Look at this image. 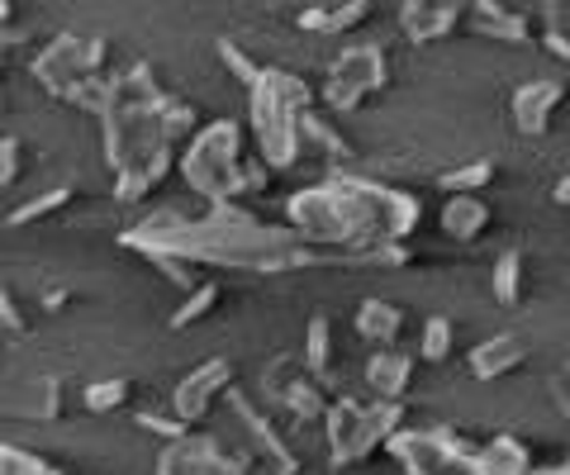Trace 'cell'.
<instances>
[{"label": "cell", "mask_w": 570, "mask_h": 475, "mask_svg": "<svg viewBox=\"0 0 570 475\" xmlns=\"http://www.w3.org/2000/svg\"><path fill=\"white\" fill-rule=\"evenodd\" d=\"M119 248L148 257L153 267L181 261V267H228V271H299L318 261L309 243L295 238L291 224H266L243 205H209V215L190 219L181 209H157L142 224L124 228Z\"/></svg>", "instance_id": "1"}, {"label": "cell", "mask_w": 570, "mask_h": 475, "mask_svg": "<svg viewBox=\"0 0 570 475\" xmlns=\"http://www.w3.org/2000/svg\"><path fill=\"white\" fill-rule=\"evenodd\" d=\"M419 219L423 205L409 190L381 186L356 171H333L285 200V224L295 228V238L309 243L314 253H343V261L381 243H409Z\"/></svg>", "instance_id": "2"}, {"label": "cell", "mask_w": 570, "mask_h": 475, "mask_svg": "<svg viewBox=\"0 0 570 475\" xmlns=\"http://www.w3.org/2000/svg\"><path fill=\"white\" fill-rule=\"evenodd\" d=\"M171 100L176 96L163 91V81L153 77L148 62L124 67L110 86L100 129H105V157H110L115 171V196L124 205L153 196L163 186V176L171 171V157L181 148V138L171 133Z\"/></svg>", "instance_id": "3"}, {"label": "cell", "mask_w": 570, "mask_h": 475, "mask_svg": "<svg viewBox=\"0 0 570 475\" xmlns=\"http://www.w3.org/2000/svg\"><path fill=\"white\" fill-rule=\"evenodd\" d=\"M181 176L209 205H243L247 196H266L276 171L257 152H247L238 119H209L181 152Z\"/></svg>", "instance_id": "4"}, {"label": "cell", "mask_w": 570, "mask_h": 475, "mask_svg": "<svg viewBox=\"0 0 570 475\" xmlns=\"http://www.w3.org/2000/svg\"><path fill=\"white\" fill-rule=\"evenodd\" d=\"M318 110V91L285 72V67H266L262 81L247 91V129H253V152L262 157L272 171H291L299 162V125H305V115Z\"/></svg>", "instance_id": "5"}, {"label": "cell", "mask_w": 570, "mask_h": 475, "mask_svg": "<svg viewBox=\"0 0 570 475\" xmlns=\"http://www.w3.org/2000/svg\"><path fill=\"white\" fill-rule=\"evenodd\" d=\"M105 58H110V48H105V39H96V33H58V39L33 58V81H39L48 96L71 105V110L105 115L110 86H115V77L105 72Z\"/></svg>", "instance_id": "6"}, {"label": "cell", "mask_w": 570, "mask_h": 475, "mask_svg": "<svg viewBox=\"0 0 570 475\" xmlns=\"http://www.w3.org/2000/svg\"><path fill=\"white\" fill-rule=\"evenodd\" d=\"M404 433V404H381V399H352L337 395L324 418V443L333 466H362L376 452H390V443Z\"/></svg>", "instance_id": "7"}, {"label": "cell", "mask_w": 570, "mask_h": 475, "mask_svg": "<svg viewBox=\"0 0 570 475\" xmlns=\"http://www.w3.org/2000/svg\"><path fill=\"white\" fill-rule=\"evenodd\" d=\"M390 81V58L381 43H347L337 58L328 62V77H324V91H318V105L328 115H352L362 105L385 91Z\"/></svg>", "instance_id": "8"}, {"label": "cell", "mask_w": 570, "mask_h": 475, "mask_svg": "<svg viewBox=\"0 0 570 475\" xmlns=\"http://www.w3.org/2000/svg\"><path fill=\"white\" fill-rule=\"evenodd\" d=\"M390 456L404 466V475H485L480 447L452 428H404L390 443Z\"/></svg>", "instance_id": "9"}, {"label": "cell", "mask_w": 570, "mask_h": 475, "mask_svg": "<svg viewBox=\"0 0 570 475\" xmlns=\"http://www.w3.org/2000/svg\"><path fill=\"white\" fill-rule=\"evenodd\" d=\"M324 385L328 380H318L309 366L295 362V357H276L272 366H266V376H262L266 399H272L291 424H305V428L324 424L328 409H333V399H324Z\"/></svg>", "instance_id": "10"}, {"label": "cell", "mask_w": 570, "mask_h": 475, "mask_svg": "<svg viewBox=\"0 0 570 475\" xmlns=\"http://www.w3.org/2000/svg\"><path fill=\"white\" fill-rule=\"evenodd\" d=\"M228 409H234V424H238V433H243V462L253 466V462H262L272 475H295L299 471V462H295V452H291V443H285V433L276 428V418H266L257 404H247V395H228Z\"/></svg>", "instance_id": "11"}, {"label": "cell", "mask_w": 570, "mask_h": 475, "mask_svg": "<svg viewBox=\"0 0 570 475\" xmlns=\"http://www.w3.org/2000/svg\"><path fill=\"white\" fill-rule=\"evenodd\" d=\"M224 395H234V362H224V357H209L200 362L186 380H176V390H171V414L181 418L186 428H195L200 418L214 409V399H224Z\"/></svg>", "instance_id": "12"}, {"label": "cell", "mask_w": 570, "mask_h": 475, "mask_svg": "<svg viewBox=\"0 0 570 475\" xmlns=\"http://www.w3.org/2000/svg\"><path fill=\"white\" fill-rule=\"evenodd\" d=\"M157 475H247V462L238 452H228L219 437L190 433L181 443H171L157 462Z\"/></svg>", "instance_id": "13"}, {"label": "cell", "mask_w": 570, "mask_h": 475, "mask_svg": "<svg viewBox=\"0 0 570 475\" xmlns=\"http://www.w3.org/2000/svg\"><path fill=\"white\" fill-rule=\"evenodd\" d=\"M561 100H566V81L561 77H532V81H523L519 91H513V100H509L513 129H519L523 138H542L551 129V119H557Z\"/></svg>", "instance_id": "14"}, {"label": "cell", "mask_w": 570, "mask_h": 475, "mask_svg": "<svg viewBox=\"0 0 570 475\" xmlns=\"http://www.w3.org/2000/svg\"><path fill=\"white\" fill-rule=\"evenodd\" d=\"M471 6H456V0H404L400 6V33L409 43H438L452 39L456 24H466Z\"/></svg>", "instance_id": "15"}, {"label": "cell", "mask_w": 570, "mask_h": 475, "mask_svg": "<svg viewBox=\"0 0 570 475\" xmlns=\"http://www.w3.org/2000/svg\"><path fill=\"white\" fill-rule=\"evenodd\" d=\"M414 366L419 357L404 347H385V352H371L362 376H366V390L376 395L381 404H400L409 395V385H414Z\"/></svg>", "instance_id": "16"}, {"label": "cell", "mask_w": 570, "mask_h": 475, "mask_svg": "<svg viewBox=\"0 0 570 475\" xmlns=\"http://www.w3.org/2000/svg\"><path fill=\"white\" fill-rule=\"evenodd\" d=\"M466 29L475 39H494V43H528L532 39V20L523 10H509L499 0H475L466 14Z\"/></svg>", "instance_id": "17"}, {"label": "cell", "mask_w": 570, "mask_h": 475, "mask_svg": "<svg viewBox=\"0 0 570 475\" xmlns=\"http://www.w3.org/2000/svg\"><path fill=\"white\" fill-rule=\"evenodd\" d=\"M528 362V343L519 333H490L485 343H475L471 352V376L475 380H504Z\"/></svg>", "instance_id": "18"}, {"label": "cell", "mask_w": 570, "mask_h": 475, "mask_svg": "<svg viewBox=\"0 0 570 475\" xmlns=\"http://www.w3.org/2000/svg\"><path fill=\"white\" fill-rule=\"evenodd\" d=\"M438 224H442V234H448L452 243H475V238L490 234L494 209H490L485 196H448L442 209H438Z\"/></svg>", "instance_id": "19"}, {"label": "cell", "mask_w": 570, "mask_h": 475, "mask_svg": "<svg viewBox=\"0 0 570 475\" xmlns=\"http://www.w3.org/2000/svg\"><path fill=\"white\" fill-rule=\"evenodd\" d=\"M352 328H356V338H362V343H371L376 352H385V347L400 343V333H404V309H400L395 300H362Z\"/></svg>", "instance_id": "20"}, {"label": "cell", "mask_w": 570, "mask_h": 475, "mask_svg": "<svg viewBox=\"0 0 570 475\" xmlns=\"http://www.w3.org/2000/svg\"><path fill=\"white\" fill-rule=\"evenodd\" d=\"M371 20V0H343V6H309L295 14V24L305 33H324V39H337V33H352L356 24Z\"/></svg>", "instance_id": "21"}, {"label": "cell", "mask_w": 570, "mask_h": 475, "mask_svg": "<svg viewBox=\"0 0 570 475\" xmlns=\"http://www.w3.org/2000/svg\"><path fill=\"white\" fill-rule=\"evenodd\" d=\"M299 144H305V152H309V148L324 152L328 162H347V157H356V152H352V138L337 129V119L324 115V110H309V115H305V125H299Z\"/></svg>", "instance_id": "22"}, {"label": "cell", "mask_w": 570, "mask_h": 475, "mask_svg": "<svg viewBox=\"0 0 570 475\" xmlns=\"http://www.w3.org/2000/svg\"><path fill=\"white\" fill-rule=\"evenodd\" d=\"M480 471L485 475H532V452L519 437H490L480 447Z\"/></svg>", "instance_id": "23"}, {"label": "cell", "mask_w": 570, "mask_h": 475, "mask_svg": "<svg viewBox=\"0 0 570 475\" xmlns=\"http://www.w3.org/2000/svg\"><path fill=\"white\" fill-rule=\"evenodd\" d=\"M20 414L33 418V424H48V418L62 414V380L52 376H33L20 390Z\"/></svg>", "instance_id": "24"}, {"label": "cell", "mask_w": 570, "mask_h": 475, "mask_svg": "<svg viewBox=\"0 0 570 475\" xmlns=\"http://www.w3.org/2000/svg\"><path fill=\"white\" fill-rule=\"evenodd\" d=\"M494 181V162L490 157H475V162H461L452 171L438 176V190H448V196H485Z\"/></svg>", "instance_id": "25"}, {"label": "cell", "mask_w": 570, "mask_h": 475, "mask_svg": "<svg viewBox=\"0 0 570 475\" xmlns=\"http://www.w3.org/2000/svg\"><path fill=\"white\" fill-rule=\"evenodd\" d=\"M490 290H494V305H499V309L523 305V253H504V257L494 261Z\"/></svg>", "instance_id": "26"}, {"label": "cell", "mask_w": 570, "mask_h": 475, "mask_svg": "<svg viewBox=\"0 0 570 475\" xmlns=\"http://www.w3.org/2000/svg\"><path fill=\"white\" fill-rule=\"evenodd\" d=\"M71 200V186H52V190H43V196H29V200H20L6 215V224L10 228H29V224H39V219H48V215H58V209Z\"/></svg>", "instance_id": "27"}, {"label": "cell", "mask_w": 570, "mask_h": 475, "mask_svg": "<svg viewBox=\"0 0 570 475\" xmlns=\"http://www.w3.org/2000/svg\"><path fill=\"white\" fill-rule=\"evenodd\" d=\"M305 366L318 380H328V366H333V324H328V314H314L309 328H305Z\"/></svg>", "instance_id": "28"}, {"label": "cell", "mask_w": 570, "mask_h": 475, "mask_svg": "<svg viewBox=\"0 0 570 475\" xmlns=\"http://www.w3.org/2000/svg\"><path fill=\"white\" fill-rule=\"evenodd\" d=\"M134 399V380H124V376H110V380H91L81 390V404L91 409L96 418L100 414H115V409H124V404Z\"/></svg>", "instance_id": "29"}, {"label": "cell", "mask_w": 570, "mask_h": 475, "mask_svg": "<svg viewBox=\"0 0 570 475\" xmlns=\"http://www.w3.org/2000/svg\"><path fill=\"white\" fill-rule=\"evenodd\" d=\"M214 305H219V286H214V280H205L200 290H190L186 300L171 309V319H167V324H171L176 333H186V328H195L200 319H209V314H214Z\"/></svg>", "instance_id": "30"}, {"label": "cell", "mask_w": 570, "mask_h": 475, "mask_svg": "<svg viewBox=\"0 0 570 475\" xmlns=\"http://www.w3.org/2000/svg\"><path fill=\"white\" fill-rule=\"evenodd\" d=\"M452 338H456V328H452V319H442V314H433V319L423 324V338H419V357L423 362H448L452 357Z\"/></svg>", "instance_id": "31"}, {"label": "cell", "mask_w": 570, "mask_h": 475, "mask_svg": "<svg viewBox=\"0 0 570 475\" xmlns=\"http://www.w3.org/2000/svg\"><path fill=\"white\" fill-rule=\"evenodd\" d=\"M214 52H219V62L228 67V72H234L238 86H247V91H253V86L262 81V72H266V67H257L253 58H247L238 39H219V43H214Z\"/></svg>", "instance_id": "32"}, {"label": "cell", "mask_w": 570, "mask_h": 475, "mask_svg": "<svg viewBox=\"0 0 570 475\" xmlns=\"http://www.w3.org/2000/svg\"><path fill=\"white\" fill-rule=\"evenodd\" d=\"M0 475H62V471L39 462V456L24 452V447H6V456H0Z\"/></svg>", "instance_id": "33"}, {"label": "cell", "mask_w": 570, "mask_h": 475, "mask_svg": "<svg viewBox=\"0 0 570 475\" xmlns=\"http://www.w3.org/2000/svg\"><path fill=\"white\" fill-rule=\"evenodd\" d=\"M138 428H148V433H157V437H167V447L195 433V428H186L176 414H171V418H167V414H138Z\"/></svg>", "instance_id": "34"}, {"label": "cell", "mask_w": 570, "mask_h": 475, "mask_svg": "<svg viewBox=\"0 0 570 475\" xmlns=\"http://www.w3.org/2000/svg\"><path fill=\"white\" fill-rule=\"evenodd\" d=\"M14 176H20V138L6 133V144H0V186H14Z\"/></svg>", "instance_id": "35"}, {"label": "cell", "mask_w": 570, "mask_h": 475, "mask_svg": "<svg viewBox=\"0 0 570 475\" xmlns=\"http://www.w3.org/2000/svg\"><path fill=\"white\" fill-rule=\"evenodd\" d=\"M542 33H566L570 39V6H547L542 10Z\"/></svg>", "instance_id": "36"}, {"label": "cell", "mask_w": 570, "mask_h": 475, "mask_svg": "<svg viewBox=\"0 0 570 475\" xmlns=\"http://www.w3.org/2000/svg\"><path fill=\"white\" fill-rule=\"evenodd\" d=\"M551 399H557V409L570 418V362L561 366L557 376H551Z\"/></svg>", "instance_id": "37"}, {"label": "cell", "mask_w": 570, "mask_h": 475, "mask_svg": "<svg viewBox=\"0 0 570 475\" xmlns=\"http://www.w3.org/2000/svg\"><path fill=\"white\" fill-rule=\"evenodd\" d=\"M542 48H547L557 62H566V67H570V39H566V33H542Z\"/></svg>", "instance_id": "38"}, {"label": "cell", "mask_w": 570, "mask_h": 475, "mask_svg": "<svg viewBox=\"0 0 570 475\" xmlns=\"http://www.w3.org/2000/svg\"><path fill=\"white\" fill-rule=\"evenodd\" d=\"M0 314H6V328H10V333H24V319L14 314V300H10V295H0Z\"/></svg>", "instance_id": "39"}, {"label": "cell", "mask_w": 570, "mask_h": 475, "mask_svg": "<svg viewBox=\"0 0 570 475\" xmlns=\"http://www.w3.org/2000/svg\"><path fill=\"white\" fill-rule=\"evenodd\" d=\"M551 200H557V205H566V209H570V171H566L561 181H557V190H551Z\"/></svg>", "instance_id": "40"}, {"label": "cell", "mask_w": 570, "mask_h": 475, "mask_svg": "<svg viewBox=\"0 0 570 475\" xmlns=\"http://www.w3.org/2000/svg\"><path fill=\"white\" fill-rule=\"evenodd\" d=\"M62 305H67V290H48V295H43V309H52V314H58Z\"/></svg>", "instance_id": "41"}, {"label": "cell", "mask_w": 570, "mask_h": 475, "mask_svg": "<svg viewBox=\"0 0 570 475\" xmlns=\"http://www.w3.org/2000/svg\"><path fill=\"white\" fill-rule=\"evenodd\" d=\"M532 475H570V462H561V466H547V471H532Z\"/></svg>", "instance_id": "42"}]
</instances>
